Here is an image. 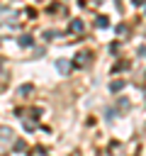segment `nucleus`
I'll return each instance as SVG.
<instances>
[{"mask_svg":"<svg viewBox=\"0 0 146 156\" xmlns=\"http://www.w3.org/2000/svg\"><path fill=\"white\" fill-rule=\"evenodd\" d=\"M22 22V15L17 10H10V7H0V34L5 32H15Z\"/></svg>","mask_w":146,"mask_h":156,"instance_id":"1","label":"nucleus"},{"mask_svg":"<svg viewBox=\"0 0 146 156\" xmlns=\"http://www.w3.org/2000/svg\"><path fill=\"white\" fill-rule=\"evenodd\" d=\"M15 146V132L10 127H0V151Z\"/></svg>","mask_w":146,"mask_h":156,"instance_id":"2","label":"nucleus"},{"mask_svg":"<svg viewBox=\"0 0 146 156\" xmlns=\"http://www.w3.org/2000/svg\"><path fill=\"white\" fill-rule=\"evenodd\" d=\"M90 61H92V54L90 51H80V54L73 56V66L75 68H85V66H90Z\"/></svg>","mask_w":146,"mask_h":156,"instance_id":"3","label":"nucleus"},{"mask_svg":"<svg viewBox=\"0 0 146 156\" xmlns=\"http://www.w3.org/2000/svg\"><path fill=\"white\" fill-rule=\"evenodd\" d=\"M34 115H36V110L32 112V117H24V119H22V124H24L27 132H34V129L39 127V119H34Z\"/></svg>","mask_w":146,"mask_h":156,"instance_id":"4","label":"nucleus"},{"mask_svg":"<svg viewBox=\"0 0 146 156\" xmlns=\"http://www.w3.org/2000/svg\"><path fill=\"white\" fill-rule=\"evenodd\" d=\"M83 29H85L83 20H73V22H71V32H73V34H83Z\"/></svg>","mask_w":146,"mask_h":156,"instance_id":"5","label":"nucleus"},{"mask_svg":"<svg viewBox=\"0 0 146 156\" xmlns=\"http://www.w3.org/2000/svg\"><path fill=\"white\" fill-rule=\"evenodd\" d=\"M17 44H19V46H32L34 39H32V34H19V37H17Z\"/></svg>","mask_w":146,"mask_h":156,"instance_id":"6","label":"nucleus"},{"mask_svg":"<svg viewBox=\"0 0 146 156\" xmlns=\"http://www.w3.org/2000/svg\"><path fill=\"white\" fill-rule=\"evenodd\" d=\"M56 68H58V71H61V73H63V76H66V73H68V71H71V63H68V61H63V58H61V61H58V63H56Z\"/></svg>","mask_w":146,"mask_h":156,"instance_id":"7","label":"nucleus"},{"mask_svg":"<svg viewBox=\"0 0 146 156\" xmlns=\"http://www.w3.org/2000/svg\"><path fill=\"white\" fill-rule=\"evenodd\" d=\"M122 88H124V80H112V83H109V90H112V93H119Z\"/></svg>","mask_w":146,"mask_h":156,"instance_id":"8","label":"nucleus"},{"mask_svg":"<svg viewBox=\"0 0 146 156\" xmlns=\"http://www.w3.org/2000/svg\"><path fill=\"white\" fill-rule=\"evenodd\" d=\"M95 24H97L100 29H105V27H109V22H107V17H105V15H100V17L95 20Z\"/></svg>","mask_w":146,"mask_h":156,"instance_id":"9","label":"nucleus"},{"mask_svg":"<svg viewBox=\"0 0 146 156\" xmlns=\"http://www.w3.org/2000/svg\"><path fill=\"white\" fill-rule=\"evenodd\" d=\"M32 90H34V88H32V85H22V88H19V90H17V95H29V93H32Z\"/></svg>","mask_w":146,"mask_h":156,"instance_id":"10","label":"nucleus"},{"mask_svg":"<svg viewBox=\"0 0 146 156\" xmlns=\"http://www.w3.org/2000/svg\"><path fill=\"white\" fill-rule=\"evenodd\" d=\"M0 88H5V71H2V63H0Z\"/></svg>","mask_w":146,"mask_h":156,"instance_id":"11","label":"nucleus"},{"mask_svg":"<svg viewBox=\"0 0 146 156\" xmlns=\"http://www.w3.org/2000/svg\"><path fill=\"white\" fill-rule=\"evenodd\" d=\"M117 32H119V34H122V37H127V32H129V29H127V27H124V24H119V29H117Z\"/></svg>","mask_w":146,"mask_h":156,"instance_id":"12","label":"nucleus"},{"mask_svg":"<svg viewBox=\"0 0 146 156\" xmlns=\"http://www.w3.org/2000/svg\"><path fill=\"white\" fill-rule=\"evenodd\" d=\"M131 5L134 7H141V5H146V0H131Z\"/></svg>","mask_w":146,"mask_h":156,"instance_id":"13","label":"nucleus"},{"mask_svg":"<svg viewBox=\"0 0 146 156\" xmlns=\"http://www.w3.org/2000/svg\"><path fill=\"white\" fill-rule=\"evenodd\" d=\"M97 156H109V154H107V151H100V154H97Z\"/></svg>","mask_w":146,"mask_h":156,"instance_id":"14","label":"nucleus"}]
</instances>
